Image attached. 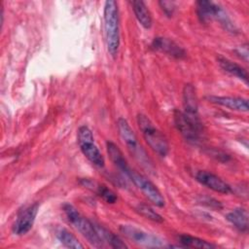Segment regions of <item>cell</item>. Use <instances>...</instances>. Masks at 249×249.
Wrapping results in <instances>:
<instances>
[{
  "label": "cell",
  "instance_id": "cell-6",
  "mask_svg": "<svg viewBox=\"0 0 249 249\" xmlns=\"http://www.w3.org/2000/svg\"><path fill=\"white\" fill-rule=\"evenodd\" d=\"M78 144L84 156L94 165L103 167L104 158L94 143L91 130L87 125H82L78 129Z\"/></svg>",
  "mask_w": 249,
  "mask_h": 249
},
{
  "label": "cell",
  "instance_id": "cell-18",
  "mask_svg": "<svg viewBox=\"0 0 249 249\" xmlns=\"http://www.w3.org/2000/svg\"><path fill=\"white\" fill-rule=\"evenodd\" d=\"M183 106L184 112L191 115H197V97L193 85L187 84L183 89Z\"/></svg>",
  "mask_w": 249,
  "mask_h": 249
},
{
  "label": "cell",
  "instance_id": "cell-25",
  "mask_svg": "<svg viewBox=\"0 0 249 249\" xmlns=\"http://www.w3.org/2000/svg\"><path fill=\"white\" fill-rule=\"evenodd\" d=\"M235 54L240 57L242 60L245 62H248V56H249V52H248V44L245 43L241 46H238L237 48L234 49Z\"/></svg>",
  "mask_w": 249,
  "mask_h": 249
},
{
  "label": "cell",
  "instance_id": "cell-21",
  "mask_svg": "<svg viewBox=\"0 0 249 249\" xmlns=\"http://www.w3.org/2000/svg\"><path fill=\"white\" fill-rule=\"evenodd\" d=\"M56 237L62 243L65 247L68 248H73V249H83L84 246L83 244L79 241V239L71 233L68 230L61 228L58 229L56 231Z\"/></svg>",
  "mask_w": 249,
  "mask_h": 249
},
{
  "label": "cell",
  "instance_id": "cell-9",
  "mask_svg": "<svg viewBox=\"0 0 249 249\" xmlns=\"http://www.w3.org/2000/svg\"><path fill=\"white\" fill-rule=\"evenodd\" d=\"M196 14L201 22H207L211 19H219L225 26L230 29L231 25L230 19L228 18L225 11L219 4H216L212 1L200 0L196 2Z\"/></svg>",
  "mask_w": 249,
  "mask_h": 249
},
{
  "label": "cell",
  "instance_id": "cell-2",
  "mask_svg": "<svg viewBox=\"0 0 249 249\" xmlns=\"http://www.w3.org/2000/svg\"><path fill=\"white\" fill-rule=\"evenodd\" d=\"M117 127L119 130V134L125 144L130 155L147 170H151L153 168V162L151 159L148 157L146 151L143 149L141 144L139 143L137 136L134 131L128 124L127 121L124 118H120L117 121Z\"/></svg>",
  "mask_w": 249,
  "mask_h": 249
},
{
  "label": "cell",
  "instance_id": "cell-15",
  "mask_svg": "<svg viewBox=\"0 0 249 249\" xmlns=\"http://www.w3.org/2000/svg\"><path fill=\"white\" fill-rule=\"evenodd\" d=\"M106 149H107V153H108L111 160L115 164V166L121 172H123L124 175H125L127 177L129 172H130V170H131V168L127 164V162H126L124 157L123 156L122 151L119 149V147L114 142L107 141Z\"/></svg>",
  "mask_w": 249,
  "mask_h": 249
},
{
  "label": "cell",
  "instance_id": "cell-3",
  "mask_svg": "<svg viewBox=\"0 0 249 249\" xmlns=\"http://www.w3.org/2000/svg\"><path fill=\"white\" fill-rule=\"evenodd\" d=\"M137 124L142 135L150 148L160 157H165L169 152V144L166 137L159 130L151 120L144 114L139 113L136 117Z\"/></svg>",
  "mask_w": 249,
  "mask_h": 249
},
{
  "label": "cell",
  "instance_id": "cell-10",
  "mask_svg": "<svg viewBox=\"0 0 249 249\" xmlns=\"http://www.w3.org/2000/svg\"><path fill=\"white\" fill-rule=\"evenodd\" d=\"M38 210L39 204L37 202L23 208V210H21L18 215L16 222L13 225V232L17 235H23L27 233L35 222Z\"/></svg>",
  "mask_w": 249,
  "mask_h": 249
},
{
  "label": "cell",
  "instance_id": "cell-20",
  "mask_svg": "<svg viewBox=\"0 0 249 249\" xmlns=\"http://www.w3.org/2000/svg\"><path fill=\"white\" fill-rule=\"evenodd\" d=\"M132 10L134 12L135 18H137L138 22L146 29L151 28L152 26V17L151 14L143 1L140 0H133L130 2Z\"/></svg>",
  "mask_w": 249,
  "mask_h": 249
},
{
  "label": "cell",
  "instance_id": "cell-8",
  "mask_svg": "<svg viewBox=\"0 0 249 249\" xmlns=\"http://www.w3.org/2000/svg\"><path fill=\"white\" fill-rule=\"evenodd\" d=\"M121 232L134 243L145 247H163V241L157 235L147 232L131 225H122L120 227Z\"/></svg>",
  "mask_w": 249,
  "mask_h": 249
},
{
  "label": "cell",
  "instance_id": "cell-16",
  "mask_svg": "<svg viewBox=\"0 0 249 249\" xmlns=\"http://www.w3.org/2000/svg\"><path fill=\"white\" fill-rule=\"evenodd\" d=\"M217 60H218V64L220 65V67L226 73L242 80L246 84L248 83V73L242 66L232 62L231 60H230L222 55H219L217 57Z\"/></svg>",
  "mask_w": 249,
  "mask_h": 249
},
{
  "label": "cell",
  "instance_id": "cell-11",
  "mask_svg": "<svg viewBox=\"0 0 249 249\" xmlns=\"http://www.w3.org/2000/svg\"><path fill=\"white\" fill-rule=\"evenodd\" d=\"M196 179L201 185L207 187L208 189L216 193L228 195L231 192V186L228 183H226L222 178H220L219 176L215 175L212 172L206 170H199L196 173Z\"/></svg>",
  "mask_w": 249,
  "mask_h": 249
},
{
  "label": "cell",
  "instance_id": "cell-23",
  "mask_svg": "<svg viewBox=\"0 0 249 249\" xmlns=\"http://www.w3.org/2000/svg\"><path fill=\"white\" fill-rule=\"evenodd\" d=\"M136 211L141 215L143 216L144 218L148 219V220H151L153 222H156V223H162L163 222V218L159 214L157 213L151 206H149L148 204H145V203H139L137 206H136Z\"/></svg>",
  "mask_w": 249,
  "mask_h": 249
},
{
  "label": "cell",
  "instance_id": "cell-5",
  "mask_svg": "<svg viewBox=\"0 0 249 249\" xmlns=\"http://www.w3.org/2000/svg\"><path fill=\"white\" fill-rule=\"evenodd\" d=\"M173 117L175 126L185 139L194 143L199 141L202 135V124L198 115H191L175 110Z\"/></svg>",
  "mask_w": 249,
  "mask_h": 249
},
{
  "label": "cell",
  "instance_id": "cell-17",
  "mask_svg": "<svg viewBox=\"0 0 249 249\" xmlns=\"http://www.w3.org/2000/svg\"><path fill=\"white\" fill-rule=\"evenodd\" d=\"M227 220L239 231H248V212L243 207H238L227 214Z\"/></svg>",
  "mask_w": 249,
  "mask_h": 249
},
{
  "label": "cell",
  "instance_id": "cell-22",
  "mask_svg": "<svg viewBox=\"0 0 249 249\" xmlns=\"http://www.w3.org/2000/svg\"><path fill=\"white\" fill-rule=\"evenodd\" d=\"M179 242L184 246V247H191V248H214L215 245L203 240L201 238L192 236L189 234H181L178 236Z\"/></svg>",
  "mask_w": 249,
  "mask_h": 249
},
{
  "label": "cell",
  "instance_id": "cell-12",
  "mask_svg": "<svg viewBox=\"0 0 249 249\" xmlns=\"http://www.w3.org/2000/svg\"><path fill=\"white\" fill-rule=\"evenodd\" d=\"M151 47L156 51L164 53L175 58H183L186 56L185 50L168 38L157 37L153 40Z\"/></svg>",
  "mask_w": 249,
  "mask_h": 249
},
{
  "label": "cell",
  "instance_id": "cell-14",
  "mask_svg": "<svg viewBox=\"0 0 249 249\" xmlns=\"http://www.w3.org/2000/svg\"><path fill=\"white\" fill-rule=\"evenodd\" d=\"M80 184L87 189H89L90 191L94 192L98 196L103 198L107 203H115L118 199L117 195L109 189L107 186L97 183L91 179L88 178H83L80 180Z\"/></svg>",
  "mask_w": 249,
  "mask_h": 249
},
{
  "label": "cell",
  "instance_id": "cell-13",
  "mask_svg": "<svg viewBox=\"0 0 249 249\" xmlns=\"http://www.w3.org/2000/svg\"><path fill=\"white\" fill-rule=\"evenodd\" d=\"M207 100L213 104H217L233 111L247 112L248 100L238 96H208Z\"/></svg>",
  "mask_w": 249,
  "mask_h": 249
},
{
  "label": "cell",
  "instance_id": "cell-4",
  "mask_svg": "<svg viewBox=\"0 0 249 249\" xmlns=\"http://www.w3.org/2000/svg\"><path fill=\"white\" fill-rule=\"evenodd\" d=\"M63 212L69 221V223L93 246L101 247L103 245L101 239L99 238L94 225L92 222L84 217L72 204L64 203Z\"/></svg>",
  "mask_w": 249,
  "mask_h": 249
},
{
  "label": "cell",
  "instance_id": "cell-7",
  "mask_svg": "<svg viewBox=\"0 0 249 249\" xmlns=\"http://www.w3.org/2000/svg\"><path fill=\"white\" fill-rule=\"evenodd\" d=\"M127 178L131 180V182L136 186L138 190L141 191V193L148 198L150 202L158 207L164 206L165 200L163 196L156 187V185L152 183L148 178L132 169L130 170Z\"/></svg>",
  "mask_w": 249,
  "mask_h": 249
},
{
  "label": "cell",
  "instance_id": "cell-1",
  "mask_svg": "<svg viewBox=\"0 0 249 249\" xmlns=\"http://www.w3.org/2000/svg\"><path fill=\"white\" fill-rule=\"evenodd\" d=\"M104 29L107 50L111 56L115 57L120 47V19L118 4L114 0H108L105 2Z\"/></svg>",
  "mask_w": 249,
  "mask_h": 249
},
{
  "label": "cell",
  "instance_id": "cell-19",
  "mask_svg": "<svg viewBox=\"0 0 249 249\" xmlns=\"http://www.w3.org/2000/svg\"><path fill=\"white\" fill-rule=\"evenodd\" d=\"M95 231L99 236V238L101 239L102 243H106L108 244L110 247L113 248H127V245L115 233H113L111 231H109L108 229L104 228L103 226L93 223Z\"/></svg>",
  "mask_w": 249,
  "mask_h": 249
},
{
  "label": "cell",
  "instance_id": "cell-24",
  "mask_svg": "<svg viewBox=\"0 0 249 249\" xmlns=\"http://www.w3.org/2000/svg\"><path fill=\"white\" fill-rule=\"evenodd\" d=\"M159 5L160 6L161 10L167 17H172L175 11V3L173 1H160Z\"/></svg>",
  "mask_w": 249,
  "mask_h": 249
}]
</instances>
